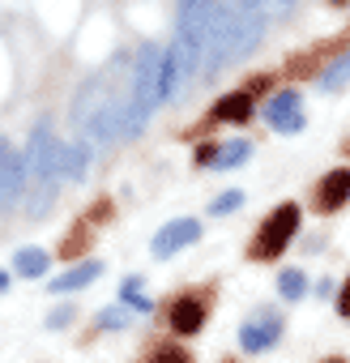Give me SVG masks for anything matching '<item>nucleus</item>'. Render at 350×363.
<instances>
[{
    "label": "nucleus",
    "mask_w": 350,
    "mask_h": 363,
    "mask_svg": "<svg viewBox=\"0 0 350 363\" xmlns=\"http://www.w3.org/2000/svg\"><path fill=\"white\" fill-rule=\"evenodd\" d=\"M162 103V48L141 43L128 73V107H124V137H137L149 120V111Z\"/></svg>",
    "instance_id": "1"
},
{
    "label": "nucleus",
    "mask_w": 350,
    "mask_h": 363,
    "mask_svg": "<svg viewBox=\"0 0 350 363\" xmlns=\"http://www.w3.org/2000/svg\"><path fill=\"white\" fill-rule=\"evenodd\" d=\"M222 9V0H175V43L171 52L180 56L184 77H201V56H205V39L210 26Z\"/></svg>",
    "instance_id": "2"
},
{
    "label": "nucleus",
    "mask_w": 350,
    "mask_h": 363,
    "mask_svg": "<svg viewBox=\"0 0 350 363\" xmlns=\"http://www.w3.org/2000/svg\"><path fill=\"white\" fill-rule=\"evenodd\" d=\"M295 227H299V206H278L265 223H261V231H256V240H252V261H273L286 244H290V235H295Z\"/></svg>",
    "instance_id": "3"
},
{
    "label": "nucleus",
    "mask_w": 350,
    "mask_h": 363,
    "mask_svg": "<svg viewBox=\"0 0 350 363\" xmlns=\"http://www.w3.org/2000/svg\"><path fill=\"white\" fill-rule=\"evenodd\" d=\"M60 150H64V141H56L52 120H39L35 133H30V145H26V167H30V175H39V179H60Z\"/></svg>",
    "instance_id": "4"
},
{
    "label": "nucleus",
    "mask_w": 350,
    "mask_h": 363,
    "mask_svg": "<svg viewBox=\"0 0 350 363\" xmlns=\"http://www.w3.org/2000/svg\"><path fill=\"white\" fill-rule=\"evenodd\" d=\"M26 175H30L26 154H18L9 137H0V210H5V206H18V201L26 197V189H30Z\"/></svg>",
    "instance_id": "5"
},
{
    "label": "nucleus",
    "mask_w": 350,
    "mask_h": 363,
    "mask_svg": "<svg viewBox=\"0 0 350 363\" xmlns=\"http://www.w3.org/2000/svg\"><path fill=\"white\" fill-rule=\"evenodd\" d=\"M265 39V13L256 9H244L239 0H235V26H231V60L256 52V43Z\"/></svg>",
    "instance_id": "6"
},
{
    "label": "nucleus",
    "mask_w": 350,
    "mask_h": 363,
    "mask_svg": "<svg viewBox=\"0 0 350 363\" xmlns=\"http://www.w3.org/2000/svg\"><path fill=\"white\" fill-rule=\"evenodd\" d=\"M265 120L273 133H299L303 128V99L299 90H278L265 107Z\"/></svg>",
    "instance_id": "7"
},
{
    "label": "nucleus",
    "mask_w": 350,
    "mask_h": 363,
    "mask_svg": "<svg viewBox=\"0 0 350 363\" xmlns=\"http://www.w3.org/2000/svg\"><path fill=\"white\" fill-rule=\"evenodd\" d=\"M197 240H201V223H197V218H175V223H166V227L154 235V257L166 261V257H175L180 248H188V244H197Z\"/></svg>",
    "instance_id": "8"
},
{
    "label": "nucleus",
    "mask_w": 350,
    "mask_h": 363,
    "mask_svg": "<svg viewBox=\"0 0 350 363\" xmlns=\"http://www.w3.org/2000/svg\"><path fill=\"white\" fill-rule=\"evenodd\" d=\"M346 201H350V171H346V167H337V171H329V175L320 179L316 210H320V214H333V210H341Z\"/></svg>",
    "instance_id": "9"
},
{
    "label": "nucleus",
    "mask_w": 350,
    "mask_h": 363,
    "mask_svg": "<svg viewBox=\"0 0 350 363\" xmlns=\"http://www.w3.org/2000/svg\"><path fill=\"white\" fill-rule=\"evenodd\" d=\"M248 116H252V94L248 90H231V94H222L210 107V120L214 124H244Z\"/></svg>",
    "instance_id": "10"
},
{
    "label": "nucleus",
    "mask_w": 350,
    "mask_h": 363,
    "mask_svg": "<svg viewBox=\"0 0 350 363\" xmlns=\"http://www.w3.org/2000/svg\"><path fill=\"white\" fill-rule=\"evenodd\" d=\"M282 337V320L278 316H265V320H252V325H239V346L244 350H269L273 342Z\"/></svg>",
    "instance_id": "11"
},
{
    "label": "nucleus",
    "mask_w": 350,
    "mask_h": 363,
    "mask_svg": "<svg viewBox=\"0 0 350 363\" xmlns=\"http://www.w3.org/2000/svg\"><path fill=\"white\" fill-rule=\"evenodd\" d=\"M201 325H205V303L197 295H184V299L171 303V329L175 333H197Z\"/></svg>",
    "instance_id": "12"
},
{
    "label": "nucleus",
    "mask_w": 350,
    "mask_h": 363,
    "mask_svg": "<svg viewBox=\"0 0 350 363\" xmlns=\"http://www.w3.org/2000/svg\"><path fill=\"white\" fill-rule=\"evenodd\" d=\"M103 274V261H81V265H69L60 278H52V295H69V291H81V286H90L94 278Z\"/></svg>",
    "instance_id": "13"
},
{
    "label": "nucleus",
    "mask_w": 350,
    "mask_h": 363,
    "mask_svg": "<svg viewBox=\"0 0 350 363\" xmlns=\"http://www.w3.org/2000/svg\"><path fill=\"white\" fill-rule=\"evenodd\" d=\"M52 201H56V179H39L35 175V184L26 189V214L30 218H43L52 210Z\"/></svg>",
    "instance_id": "14"
},
{
    "label": "nucleus",
    "mask_w": 350,
    "mask_h": 363,
    "mask_svg": "<svg viewBox=\"0 0 350 363\" xmlns=\"http://www.w3.org/2000/svg\"><path fill=\"white\" fill-rule=\"evenodd\" d=\"M252 158V141H227V145H218V154H214V171H231V167H239V162H248Z\"/></svg>",
    "instance_id": "15"
},
{
    "label": "nucleus",
    "mask_w": 350,
    "mask_h": 363,
    "mask_svg": "<svg viewBox=\"0 0 350 363\" xmlns=\"http://www.w3.org/2000/svg\"><path fill=\"white\" fill-rule=\"evenodd\" d=\"M341 86H350V52H341V56L320 73V90H324V94H337Z\"/></svg>",
    "instance_id": "16"
},
{
    "label": "nucleus",
    "mask_w": 350,
    "mask_h": 363,
    "mask_svg": "<svg viewBox=\"0 0 350 363\" xmlns=\"http://www.w3.org/2000/svg\"><path fill=\"white\" fill-rule=\"evenodd\" d=\"M86 175V145H64L60 150V179H81Z\"/></svg>",
    "instance_id": "17"
},
{
    "label": "nucleus",
    "mask_w": 350,
    "mask_h": 363,
    "mask_svg": "<svg viewBox=\"0 0 350 363\" xmlns=\"http://www.w3.org/2000/svg\"><path fill=\"white\" fill-rule=\"evenodd\" d=\"M13 269H18L22 278H39V274L47 269V252H43V248H22V252L13 257Z\"/></svg>",
    "instance_id": "18"
},
{
    "label": "nucleus",
    "mask_w": 350,
    "mask_h": 363,
    "mask_svg": "<svg viewBox=\"0 0 350 363\" xmlns=\"http://www.w3.org/2000/svg\"><path fill=\"white\" fill-rule=\"evenodd\" d=\"M86 244H90V223H77V227H73V235H64L60 257H64V261H77V257L86 252Z\"/></svg>",
    "instance_id": "19"
},
{
    "label": "nucleus",
    "mask_w": 350,
    "mask_h": 363,
    "mask_svg": "<svg viewBox=\"0 0 350 363\" xmlns=\"http://www.w3.org/2000/svg\"><path fill=\"white\" fill-rule=\"evenodd\" d=\"M303 291H307L303 269H282V274H278V295H282V299H303Z\"/></svg>",
    "instance_id": "20"
},
{
    "label": "nucleus",
    "mask_w": 350,
    "mask_h": 363,
    "mask_svg": "<svg viewBox=\"0 0 350 363\" xmlns=\"http://www.w3.org/2000/svg\"><path fill=\"white\" fill-rule=\"evenodd\" d=\"M141 286H145L141 278H124V282H120V303H124V308H137V312H149L154 303L141 295Z\"/></svg>",
    "instance_id": "21"
},
{
    "label": "nucleus",
    "mask_w": 350,
    "mask_h": 363,
    "mask_svg": "<svg viewBox=\"0 0 350 363\" xmlns=\"http://www.w3.org/2000/svg\"><path fill=\"white\" fill-rule=\"evenodd\" d=\"M128 308H103L98 312V329H128Z\"/></svg>",
    "instance_id": "22"
},
{
    "label": "nucleus",
    "mask_w": 350,
    "mask_h": 363,
    "mask_svg": "<svg viewBox=\"0 0 350 363\" xmlns=\"http://www.w3.org/2000/svg\"><path fill=\"white\" fill-rule=\"evenodd\" d=\"M73 320H77V308L73 303H60V308L47 312V329H69Z\"/></svg>",
    "instance_id": "23"
},
{
    "label": "nucleus",
    "mask_w": 350,
    "mask_h": 363,
    "mask_svg": "<svg viewBox=\"0 0 350 363\" xmlns=\"http://www.w3.org/2000/svg\"><path fill=\"white\" fill-rule=\"evenodd\" d=\"M235 206H244V193H239V189H231V193L214 197V201H210V214H231Z\"/></svg>",
    "instance_id": "24"
},
{
    "label": "nucleus",
    "mask_w": 350,
    "mask_h": 363,
    "mask_svg": "<svg viewBox=\"0 0 350 363\" xmlns=\"http://www.w3.org/2000/svg\"><path fill=\"white\" fill-rule=\"evenodd\" d=\"M154 363H188V354H184V350H175V346H166V350L154 354Z\"/></svg>",
    "instance_id": "25"
},
{
    "label": "nucleus",
    "mask_w": 350,
    "mask_h": 363,
    "mask_svg": "<svg viewBox=\"0 0 350 363\" xmlns=\"http://www.w3.org/2000/svg\"><path fill=\"white\" fill-rule=\"evenodd\" d=\"M107 218H111V201H98V206L90 210V218H86V223H107Z\"/></svg>",
    "instance_id": "26"
},
{
    "label": "nucleus",
    "mask_w": 350,
    "mask_h": 363,
    "mask_svg": "<svg viewBox=\"0 0 350 363\" xmlns=\"http://www.w3.org/2000/svg\"><path fill=\"white\" fill-rule=\"evenodd\" d=\"M337 312H341V316H350V278L341 282V295H337Z\"/></svg>",
    "instance_id": "27"
},
{
    "label": "nucleus",
    "mask_w": 350,
    "mask_h": 363,
    "mask_svg": "<svg viewBox=\"0 0 350 363\" xmlns=\"http://www.w3.org/2000/svg\"><path fill=\"white\" fill-rule=\"evenodd\" d=\"M269 86H273V77H252V82H248V94H265Z\"/></svg>",
    "instance_id": "28"
},
{
    "label": "nucleus",
    "mask_w": 350,
    "mask_h": 363,
    "mask_svg": "<svg viewBox=\"0 0 350 363\" xmlns=\"http://www.w3.org/2000/svg\"><path fill=\"white\" fill-rule=\"evenodd\" d=\"M214 154H218L214 145H201V150H197V167H214Z\"/></svg>",
    "instance_id": "29"
},
{
    "label": "nucleus",
    "mask_w": 350,
    "mask_h": 363,
    "mask_svg": "<svg viewBox=\"0 0 350 363\" xmlns=\"http://www.w3.org/2000/svg\"><path fill=\"white\" fill-rule=\"evenodd\" d=\"M239 5H244V9H256V13L269 18V0H239Z\"/></svg>",
    "instance_id": "30"
},
{
    "label": "nucleus",
    "mask_w": 350,
    "mask_h": 363,
    "mask_svg": "<svg viewBox=\"0 0 350 363\" xmlns=\"http://www.w3.org/2000/svg\"><path fill=\"white\" fill-rule=\"evenodd\" d=\"M0 291H9V274L5 269H0Z\"/></svg>",
    "instance_id": "31"
},
{
    "label": "nucleus",
    "mask_w": 350,
    "mask_h": 363,
    "mask_svg": "<svg viewBox=\"0 0 350 363\" xmlns=\"http://www.w3.org/2000/svg\"><path fill=\"white\" fill-rule=\"evenodd\" d=\"M320 363H346V359H320Z\"/></svg>",
    "instance_id": "32"
},
{
    "label": "nucleus",
    "mask_w": 350,
    "mask_h": 363,
    "mask_svg": "<svg viewBox=\"0 0 350 363\" xmlns=\"http://www.w3.org/2000/svg\"><path fill=\"white\" fill-rule=\"evenodd\" d=\"M333 5H350V0H333Z\"/></svg>",
    "instance_id": "33"
}]
</instances>
